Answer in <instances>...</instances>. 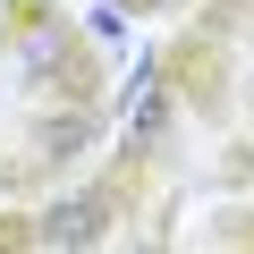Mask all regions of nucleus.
<instances>
[{
	"instance_id": "20e7f679",
	"label": "nucleus",
	"mask_w": 254,
	"mask_h": 254,
	"mask_svg": "<svg viewBox=\"0 0 254 254\" xmlns=\"http://www.w3.org/2000/svg\"><path fill=\"white\" fill-rule=\"evenodd\" d=\"M93 34H102V43L127 34V9H119V0H93Z\"/></svg>"
},
{
	"instance_id": "f03ea898",
	"label": "nucleus",
	"mask_w": 254,
	"mask_h": 254,
	"mask_svg": "<svg viewBox=\"0 0 254 254\" xmlns=\"http://www.w3.org/2000/svg\"><path fill=\"white\" fill-rule=\"evenodd\" d=\"M85 136H93V119H76V110H68V119H51V127H43V153H85Z\"/></svg>"
},
{
	"instance_id": "f257e3e1",
	"label": "nucleus",
	"mask_w": 254,
	"mask_h": 254,
	"mask_svg": "<svg viewBox=\"0 0 254 254\" xmlns=\"http://www.w3.org/2000/svg\"><path fill=\"white\" fill-rule=\"evenodd\" d=\"M43 237H51V246H93V237H102V203H60V212L43 220Z\"/></svg>"
},
{
	"instance_id": "7ed1b4c3",
	"label": "nucleus",
	"mask_w": 254,
	"mask_h": 254,
	"mask_svg": "<svg viewBox=\"0 0 254 254\" xmlns=\"http://www.w3.org/2000/svg\"><path fill=\"white\" fill-rule=\"evenodd\" d=\"M17 60H26V68H51V60H60V34H51V26H34V34L17 43Z\"/></svg>"
}]
</instances>
